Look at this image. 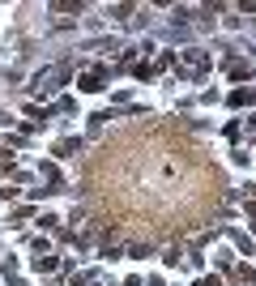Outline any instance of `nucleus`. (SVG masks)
<instances>
[{
	"mask_svg": "<svg viewBox=\"0 0 256 286\" xmlns=\"http://www.w3.org/2000/svg\"><path fill=\"white\" fill-rule=\"evenodd\" d=\"M231 77H252V64H244V60H235V64H231Z\"/></svg>",
	"mask_w": 256,
	"mask_h": 286,
	"instance_id": "1",
	"label": "nucleus"
},
{
	"mask_svg": "<svg viewBox=\"0 0 256 286\" xmlns=\"http://www.w3.org/2000/svg\"><path fill=\"white\" fill-rule=\"evenodd\" d=\"M98 81H103V73H85L81 77V90H98Z\"/></svg>",
	"mask_w": 256,
	"mask_h": 286,
	"instance_id": "2",
	"label": "nucleus"
},
{
	"mask_svg": "<svg viewBox=\"0 0 256 286\" xmlns=\"http://www.w3.org/2000/svg\"><path fill=\"white\" fill-rule=\"evenodd\" d=\"M196 286H218V278H205V282H196Z\"/></svg>",
	"mask_w": 256,
	"mask_h": 286,
	"instance_id": "3",
	"label": "nucleus"
}]
</instances>
